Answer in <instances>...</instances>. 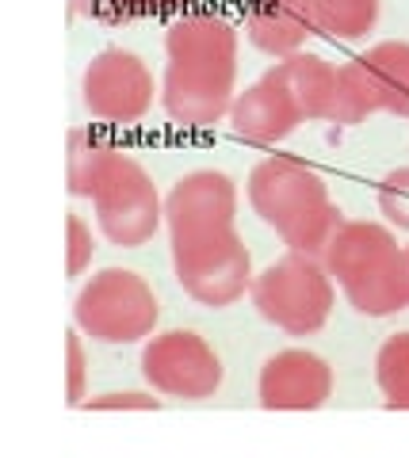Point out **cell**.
<instances>
[{
	"mask_svg": "<svg viewBox=\"0 0 409 458\" xmlns=\"http://www.w3.org/2000/svg\"><path fill=\"white\" fill-rule=\"evenodd\" d=\"M249 207L294 252L321 256L345 225L341 207L329 199L326 180L294 157H264L249 172Z\"/></svg>",
	"mask_w": 409,
	"mask_h": 458,
	"instance_id": "277c9868",
	"label": "cell"
},
{
	"mask_svg": "<svg viewBox=\"0 0 409 458\" xmlns=\"http://www.w3.org/2000/svg\"><path fill=\"white\" fill-rule=\"evenodd\" d=\"M115 141H107L104 134L96 131H69V146H65V172H69V191L73 195H84L92 199L96 191V180H100V172L107 168V161L115 157Z\"/></svg>",
	"mask_w": 409,
	"mask_h": 458,
	"instance_id": "5bb4252c",
	"label": "cell"
},
{
	"mask_svg": "<svg viewBox=\"0 0 409 458\" xmlns=\"http://www.w3.org/2000/svg\"><path fill=\"white\" fill-rule=\"evenodd\" d=\"M161 306L153 286L131 267H104L81 286L73 321L100 344H134L158 328Z\"/></svg>",
	"mask_w": 409,
	"mask_h": 458,
	"instance_id": "52a82bcc",
	"label": "cell"
},
{
	"mask_svg": "<svg viewBox=\"0 0 409 458\" xmlns=\"http://www.w3.org/2000/svg\"><path fill=\"white\" fill-rule=\"evenodd\" d=\"M375 382L390 409H409V333H394L375 355Z\"/></svg>",
	"mask_w": 409,
	"mask_h": 458,
	"instance_id": "9a60e30c",
	"label": "cell"
},
{
	"mask_svg": "<svg viewBox=\"0 0 409 458\" xmlns=\"http://www.w3.org/2000/svg\"><path fill=\"white\" fill-rule=\"evenodd\" d=\"M69 276H81L84 267L92 264V252H96V241H92V229L84 225L81 214H69Z\"/></svg>",
	"mask_w": 409,
	"mask_h": 458,
	"instance_id": "d6986e66",
	"label": "cell"
},
{
	"mask_svg": "<svg viewBox=\"0 0 409 458\" xmlns=\"http://www.w3.org/2000/svg\"><path fill=\"white\" fill-rule=\"evenodd\" d=\"M222 360L192 328H168L142 348V378L165 397L203 401L222 386Z\"/></svg>",
	"mask_w": 409,
	"mask_h": 458,
	"instance_id": "30bf717a",
	"label": "cell"
},
{
	"mask_svg": "<svg viewBox=\"0 0 409 458\" xmlns=\"http://www.w3.org/2000/svg\"><path fill=\"white\" fill-rule=\"evenodd\" d=\"M379 111L409 119V42H379L337 69L333 123L356 126Z\"/></svg>",
	"mask_w": 409,
	"mask_h": 458,
	"instance_id": "ba28073f",
	"label": "cell"
},
{
	"mask_svg": "<svg viewBox=\"0 0 409 458\" xmlns=\"http://www.w3.org/2000/svg\"><path fill=\"white\" fill-rule=\"evenodd\" d=\"M356 313L390 318L409 310V256L379 222H345L321 252Z\"/></svg>",
	"mask_w": 409,
	"mask_h": 458,
	"instance_id": "5b68a950",
	"label": "cell"
},
{
	"mask_svg": "<svg viewBox=\"0 0 409 458\" xmlns=\"http://www.w3.org/2000/svg\"><path fill=\"white\" fill-rule=\"evenodd\" d=\"M249 294L260 318L287 336H314L333 313V276L314 252L287 249L260 276H252Z\"/></svg>",
	"mask_w": 409,
	"mask_h": 458,
	"instance_id": "8992f818",
	"label": "cell"
},
{
	"mask_svg": "<svg viewBox=\"0 0 409 458\" xmlns=\"http://www.w3.org/2000/svg\"><path fill=\"white\" fill-rule=\"evenodd\" d=\"M379 210L383 218L398 229H409V168H394L379 183Z\"/></svg>",
	"mask_w": 409,
	"mask_h": 458,
	"instance_id": "ac0fdd59",
	"label": "cell"
},
{
	"mask_svg": "<svg viewBox=\"0 0 409 458\" xmlns=\"http://www.w3.org/2000/svg\"><path fill=\"white\" fill-rule=\"evenodd\" d=\"M153 73L134 50L107 47L89 62L81 77V99L84 111L96 123L107 126H131L138 119H146V111L153 107Z\"/></svg>",
	"mask_w": 409,
	"mask_h": 458,
	"instance_id": "8fae6325",
	"label": "cell"
},
{
	"mask_svg": "<svg viewBox=\"0 0 409 458\" xmlns=\"http://www.w3.org/2000/svg\"><path fill=\"white\" fill-rule=\"evenodd\" d=\"M318 23L329 38H360L379 23V0H318Z\"/></svg>",
	"mask_w": 409,
	"mask_h": 458,
	"instance_id": "2e32d148",
	"label": "cell"
},
{
	"mask_svg": "<svg viewBox=\"0 0 409 458\" xmlns=\"http://www.w3.org/2000/svg\"><path fill=\"white\" fill-rule=\"evenodd\" d=\"M257 397L272 412L321 409L333 397V367L310 348H284L260 367Z\"/></svg>",
	"mask_w": 409,
	"mask_h": 458,
	"instance_id": "7c38bea8",
	"label": "cell"
},
{
	"mask_svg": "<svg viewBox=\"0 0 409 458\" xmlns=\"http://www.w3.org/2000/svg\"><path fill=\"white\" fill-rule=\"evenodd\" d=\"M161 104L184 131H210L234 107L237 27L218 12H184L165 31Z\"/></svg>",
	"mask_w": 409,
	"mask_h": 458,
	"instance_id": "7a4b0ae2",
	"label": "cell"
},
{
	"mask_svg": "<svg viewBox=\"0 0 409 458\" xmlns=\"http://www.w3.org/2000/svg\"><path fill=\"white\" fill-rule=\"evenodd\" d=\"M337 107V65L318 54H291L268 69L234 99L230 126L242 141L276 146L302 123H333Z\"/></svg>",
	"mask_w": 409,
	"mask_h": 458,
	"instance_id": "3957f363",
	"label": "cell"
},
{
	"mask_svg": "<svg viewBox=\"0 0 409 458\" xmlns=\"http://www.w3.org/2000/svg\"><path fill=\"white\" fill-rule=\"evenodd\" d=\"M65 360H69V405H81L84 397V348H81V328L65 336Z\"/></svg>",
	"mask_w": 409,
	"mask_h": 458,
	"instance_id": "ffe728a7",
	"label": "cell"
},
{
	"mask_svg": "<svg viewBox=\"0 0 409 458\" xmlns=\"http://www.w3.org/2000/svg\"><path fill=\"white\" fill-rule=\"evenodd\" d=\"M180 4H188V0H69V12L81 20H92V23L119 27V23L158 16V12L180 8Z\"/></svg>",
	"mask_w": 409,
	"mask_h": 458,
	"instance_id": "e0dca14e",
	"label": "cell"
},
{
	"mask_svg": "<svg viewBox=\"0 0 409 458\" xmlns=\"http://www.w3.org/2000/svg\"><path fill=\"white\" fill-rule=\"evenodd\" d=\"M92 207H96L100 233L119 249L146 245L165 222V203L158 188H153L149 172L123 149H115V157H111L107 168L100 172V180H96Z\"/></svg>",
	"mask_w": 409,
	"mask_h": 458,
	"instance_id": "9c48e42d",
	"label": "cell"
},
{
	"mask_svg": "<svg viewBox=\"0 0 409 458\" xmlns=\"http://www.w3.org/2000/svg\"><path fill=\"white\" fill-rule=\"evenodd\" d=\"M245 35L257 50L291 57L306 47V38L321 35L318 0H249L245 8Z\"/></svg>",
	"mask_w": 409,
	"mask_h": 458,
	"instance_id": "4fadbf2b",
	"label": "cell"
},
{
	"mask_svg": "<svg viewBox=\"0 0 409 458\" xmlns=\"http://www.w3.org/2000/svg\"><path fill=\"white\" fill-rule=\"evenodd\" d=\"M405 256H409V245H405Z\"/></svg>",
	"mask_w": 409,
	"mask_h": 458,
	"instance_id": "7402d4cb",
	"label": "cell"
},
{
	"mask_svg": "<svg viewBox=\"0 0 409 458\" xmlns=\"http://www.w3.org/2000/svg\"><path fill=\"white\" fill-rule=\"evenodd\" d=\"M234 222L237 188L218 168H195L165 195L176 279L200 306H234L252 286V256Z\"/></svg>",
	"mask_w": 409,
	"mask_h": 458,
	"instance_id": "6da1fadb",
	"label": "cell"
},
{
	"mask_svg": "<svg viewBox=\"0 0 409 458\" xmlns=\"http://www.w3.org/2000/svg\"><path fill=\"white\" fill-rule=\"evenodd\" d=\"M89 409H161V401L149 397V394H138V390H123V394L92 397Z\"/></svg>",
	"mask_w": 409,
	"mask_h": 458,
	"instance_id": "44dd1931",
	"label": "cell"
}]
</instances>
